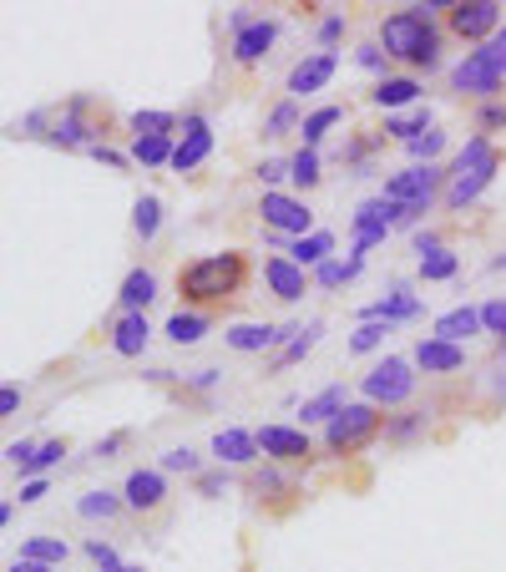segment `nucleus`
I'll return each instance as SVG.
<instances>
[{"instance_id": "f257e3e1", "label": "nucleus", "mask_w": 506, "mask_h": 572, "mask_svg": "<svg viewBox=\"0 0 506 572\" xmlns=\"http://www.w3.org/2000/svg\"><path fill=\"white\" fill-rule=\"evenodd\" d=\"M496 167H502V152L492 147V137H471V142L456 152V162H451V183H446V208H466L477 203L481 192H486V183L496 177Z\"/></svg>"}, {"instance_id": "f03ea898", "label": "nucleus", "mask_w": 506, "mask_h": 572, "mask_svg": "<svg viewBox=\"0 0 506 572\" xmlns=\"http://www.w3.org/2000/svg\"><path fill=\"white\" fill-rule=\"evenodd\" d=\"M380 46L385 57H400V61H416V66H435V26L431 15L410 5V11H395L385 26H380Z\"/></svg>"}, {"instance_id": "7ed1b4c3", "label": "nucleus", "mask_w": 506, "mask_h": 572, "mask_svg": "<svg viewBox=\"0 0 506 572\" xmlns=\"http://www.w3.org/2000/svg\"><path fill=\"white\" fill-rule=\"evenodd\" d=\"M238 279H244V253H208V259H193L188 269H183V294L188 299H229L233 289H238Z\"/></svg>"}, {"instance_id": "20e7f679", "label": "nucleus", "mask_w": 506, "mask_h": 572, "mask_svg": "<svg viewBox=\"0 0 506 572\" xmlns=\"http://www.w3.org/2000/svg\"><path fill=\"white\" fill-rule=\"evenodd\" d=\"M441 167H431V162H416V167H405V173H395L391 183H385V192L380 198H391V203L405 208V223H416L425 208L435 203V188H441Z\"/></svg>"}, {"instance_id": "39448f33", "label": "nucleus", "mask_w": 506, "mask_h": 572, "mask_svg": "<svg viewBox=\"0 0 506 572\" xmlns=\"http://www.w3.org/2000/svg\"><path fill=\"white\" fill-rule=\"evenodd\" d=\"M391 223H405V208L391 203V198H370V203L355 208V244H349V259H365L375 244H385Z\"/></svg>"}, {"instance_id": "423d86ee", "label": "nucleus", "mask_w": 506, "mask_h": 572, "mask_svg": "<svg viewBox=\"0 0 506 572\" xmlns=\"http://www.w3.org/2000/svg\"><path fill=\"white\" fill-rule=\"evenodd\" d=\"M365 400L370 406H400V400H410V390H416V375H410V360H400V355H385L370 375L360 381Z\"/></svg>"}, {"instance_id": "0eeeda50", "label": "nucleus", "mask_w": 506, "mask_h": 572, "mask_svg": "<svg viewBox=\"0 0 506 572\" xmlns=\"http://www.w3.org/2000/svg\"><path fill=\"white\" fill-rule=\"evenodd\" d=\"M375 431H380V411L370 400H360V406H345V411L324 426V446H330V451H355V446H365Z\"/></svg>"}, {"instance_id": "6e6552de", "label": "nucleus", "mask_w": 506, "mask_h": 572, "mask_svg": "<svg viewBox=\"0 0 506 572\" xmlns=\"http://www.w3.org/2000/svg\"><path fill=\"white\" fill-rule=\"evenodd\" d=\"M259 213H263V223H269V228H279V234H294V238L319 234V228H314V213H309L299 198H289V192H263Z\"/></svg>"}, {"instance_id": "1a4fd4ad", "label": "nucleus", "mask_w": 506, "mask_h": 572, "mask_svg": "<svg viewBox=\"0 0 506 572\" xmlns=\"http://www.w3.org/2000/svg\"><path fill=\"white\" fill-rule=\"evenodd\" d=\"M506 76L496 72V61L486 51H466V61L451 66V87L456 91H471V97H496Z\"/></svg>"}, {"instance_id": "9d476101", "label": "nucleus", "mask_w": 506, "mask_h": 572, "mask_svg": "<svg viewBox=\"0 0 506 572\" xmlns=\"http://www.w3.org/2000/svg\"><path fill=\"white\" fill-rule=\"evenodd\" d=\"M496 21H502V5H492V0H471V5H451V26H456V36H466V41H481V36H486V41H492L496 30Z\"/></svg>"}, {"instance_id": "9b49d317", "label": "nucleus", "mask_w": 506, "mask_h": 572, "mask_svg": "<svg viewBox=\"0 0 506 572\" xmlns=\"http://www.w3.org/2000/svg\"><path fill=\"white\" fill-rule=\"evenodd\" d=\"M208 152H213V127H208V117L193 112V117L183 122V142H177V152H173V167L177 173H193L198 162H208Z\"/></svg>"}, {"instance_id": "f8f14e48", "label": "nucleus", "mask_w": 506, "mask_h": 572, "mask_svg": "<svg viewBox=\"0 0 506 572\" xmlns=\"http://www.w3.org/2000/svg\"><path fill=\"white\" fill-rule=\"evenodd\" d=\"M254 436H259V451L274 456V461H304V456H309V436L294 426H263V431H254Z\"/></svg>"}, {"instance_id": "ddd939ff", "label": "nucleus", "mask_w": 506, "mask_h": 572, "mask_svg": "<svg viewBox=\"0 0 506 572\" xmlns=\"http://www.w3.org/2000/svg\"><path fill=\"white\" fill-rule=\"evenodd\" d=\"M334 66H340V57H334V51H314V57H304L299 66L289 72V91H294V97H309V91H319L334 76Z\"/></svg>"}, {"instance_id": "4468645a", "label": "nucleus", "mask_w": 506, "mask_h": 572, "mask_svg": "<svg viewBox=\"0 0 506 572\" xmlns=\"http://www.w3.org/2000/svg\"><path fill=\"white\" fill-rule=\"evenodd\" d=\"M416 365L425 370V375H451V370L466 365V350L461 345H451V339H420L416 345Z\"/></svg>"}, {"instance_id": "2eb2a0df", "label": "nucleus", "mask_w": 506, "mask_h": 572, "mask_svg": "<svg viewBox=\"0 0 506 572\" xmlns=\"http://www.w3.org/2000/svg\"><path fill=\"white\" fill-rule=\"evenodd\" d=\"M162 497H168L162 471H132L127 486H122V501H127V507H137V512H152V507H162Z\"/></svg>"}, {"instance_id": "dca6fc26", "label": "nucleus", "mask_w": 506, "mask_h": 572, "mask_svg": "<svg viewBox=\"0 0 506 572\" xmlns=\"http://www.w3.org/2000/svg\"><path fill=\"white\" fill-rule=\"evenodd\" d=\"M274 41H279V21H254L248 30H238V36H233V61L254 66V61H259Z\"/></svg>"}, {"instance_id": "f3484780", "label": "nucleus", "mask_w": 506, "mask_h": 572, "mask_svg": "<svg viewBox=\"0 0 506 572\" xmlns=\"http://www.w3.org/2000/svg\"><path fill=\"white\" fill-rule=\"evenodd\" d=\"M82 107H87V102H72L66 112H61L57 127H51V142H57V147H97V142H91V133H97V127L82 117Z\"/></svg>"}, {"instance_id": "a211bd4d", "label": "nucleus", "mask_w": 506, "mask_h": 572, "mask_svg": "<svg viewBox=\"0 0 506 572\" xmlns=\"http://www.w3.org/2000/svg\"><path fill=\"white\" fill-rule=\"evenodd\" d=\"M213 456L218 461H229V467H244V461H254L259 456V436H248V431L229 426L213 436Z\"/></svg>"}, {"instance_id": "6ab92c4d", "label": "nucleus", "mask_w": 506, "mask_h": 572, "mask_svg": "<svg viewBox=\"0 0 506 572\" xmlns=\"http://www.w3.org/2000/svg\"><path fill=\"white\" fill-rule=\"evenodd\" d=\"M116 299H122L127 314H143V309L158 299V274H152V269H132L127 279H122V294H116Z\"/></svg>"}, {"instance_id": "aec40b11", "label": "nucleus", "mask_w": 506, "mask_h": 572, "mask_svg": "<svg viewBox=\"0 0 506 572\" xmlns=\"http://www.w3.org/2000/svg\"><path fill=\"white\" fill-rule=\"evenodd\" d=\"M481 329H486V324H481V309H471V304L451 309V314L435 320V339H451V345H461V339L481 335Z\"/></svg>"}, {"instance_id": "412c9836", "label": "nucleus", "mask_w": 506, "mask_h": 572, "mask_svg": "<svg viewBox=\"0 0 506 572\" xmlns=\"http://www.w3.org/2000/svg\"><path fill=\"white\" fill-rule=\"evenodd\" d=\"M284 335H299V329H274V324H233L229 345H233V350H244V355H254V350H269V345H279Z\"/></svg>"}, {"instance_id": "4be33fe9", "label": "nucleus", "mask_w": 506, "mask_h": 572, "mask_svg": "<svg viewBox=\"0 0 506 572\" xmlns=\"http://www.w3.org/2000/svg\"><path fill=\"white\" fill-rule=\"evenodd\" d=\"M263 279H269V289H274L279 299H304V269L294 264V259H269V264H263Z\"/></svg>"}, {"instance_id": "5701e85b", "label": "nucleus", "mask_w": 506, "mask_h": 572, "mask_svg": "<svg viewBox=\"0 0 506 572\" xmlns=\"http://www.w3.org/2000/svg\"><path fill=\"white\" fill-rule=\"evenodd\" d=\"M420 314V299L405 289H391L385 299H375V304L365 309V320H380V324H395V320H416Z\"/></svg>"}, {"instance_id": "b1692460", "label": "nucleus", "mask_w": 506, "mask_h": 572, "mask_svg": "<svg viewBox=\"0 0 506 572\" xmlns=\"http://www.w3.org/2000/svg\"><path fill=\"white\" fill-rule=\"evenodd\" d=\"M147 339H152V329H147L143 314H122V320H116V329H112V350L132 360V355L147 350Z\"/></svg>"}, {"instance_id": "393cba45", "label": "nucleus", "mask_w": 506, "mask_h": 572, "mask_svg": "<svg viewBox=\"0 0 506 572\" xmlns=\"http://www.w3.org/2000/svg\"><path fill=\"white\" fill-rule=\"evenodd\" d=\"M330 253H334V234H309V238H294L289 244V259L294 264H330Z\"/></svg>"}, {"instance_id": "a878e982", "label": "nucleus", "mask_w": 506, "mask_h": 572, "mask_svg": "<svg viewBox=\"0 0 506 572\" xmlns=\"http://www.w3.org/2000/svg\"><path fill=\"white\" fill-rule=\"evenodd\" d=\"M345 406H349L345 385H330V390H319L314 400H304V426H309V421H324V426H330V421L345 411Z\"/></svg>"}, {"instance_id": "bb28decb", "label": "nucleus", "mask_w": 506, "mask_h": 572, "mask_svg": "<svg viewBox=\"0 0 506 572\" xmlns=\"http://www.w3.org/2000/svg\"><path fill=\"white\" fill-rule=\"evenodd\" d=\"M66 552H72V547L61 543V537H26V543H21V558L41 562V568H61V562H66Z\"/></svg>"}, {"instance_id": "cd10ccee", "label": "nucleus", "mask_w": 506, "mask_h": 572, "mask_svg": "<svg viewBox=\"0 0 506 572\" xmlns=\"http://www.w3.org/2000/svg\"><path fill=\"white\" fill-rule=\"evenodd\" d=\"M416 97H420V82H410V76H385V82L375 87V107H385V112L416 102Z\"/></svg>"}, {"instance_id": "c85d7f7f", "label": "nucleus", "mask_w": 506, "mask_h": 572, "mask_svg": "<svg viewBox=\"0 0 506 572\" xmlns=\"http://www.w3.org/2000/svg\"><path fill=\"white\" fill-rule=\"evenodd\" d=\"M158 228H162V203L152 198V192H143V198H137V208H132V234L143 238V244H152V238H158Z\"/></svg>"}, {"instance_id": "c756f323", "label": "nucleus", "mask_w": 506, "mask_h": 572, "mask_svg": "<svg viewBox=\"0 0 506 572\" xmlns=\"http://www.w3.org/2000/svg\"><path fill=\"white\" fill-rule=\"evenodd\" d=\"M173 137H137L132 142V162H143V167H162V162H173Z\"/></svg>"}, {"instance_id": "7c9ffc66", "label": "nucleus", "mask_w": 506, "mask_h": 572, "mask_svg": "<svg viewBox=\"0 0 506 572\" xmlns=\"http://www.w3.org/2000/svg\"><path fill=\"white\" fill-rule=\"evenodd\" d=\"M202 335H208V314H183V309H177L173 320H168V339H173V345H198Z\"/></svg>"}, {"instance_id": "2f4dec72", "label": "nucleus", "mask_w": 506, "mask_h": 572, "mask_svg": "<svg viewBox=\"0 0 506 572\" xmlns=\"http://www.w3.org/2000/svg\"><path fill=\"white\" fill-rule=\"evenodd\" d=\"M76 512L87 517V522H112V517L122 512V497H112V492H87V497L76 501Z\"/></svg>"}, {"instance_id": "473e14b6", "label": "nucleus", "mask_w": 506, "mask_h": 572, "mask_svg": "<svg viewBox=\"0 0 506 572\" xmlns=\"http://www.w3.org/2000/svg\"><path fill=\"white\" fill-rule=\"evenodd\" d=\"M61 456H66V440H41V446H36V456H30L26 467H15V471H21L26 482H36V476H41L46 467H57Z\"/></svg>"}, {"instance_id": "72a5a7b5", "label": "nucleus", "mask_w": 506, "mask_h": 572, "mask_svg": "<svg viewBox=\"0 0 506 572\" xmlns=\"http://www.w3.org/2000/svg\"><path fill=\"white\" fill-rule=\"evenodd\" d=\"M177 117L173 112H132V133L137 137H173Z\"/></svg>"}, {"instance_id": "f704fd0d", "label": "nucleus", "mask_w": 506, "mask_h": 572, "mask_svg": "<svg viewBox=\"0 0 506 572\" xmlns=\"http://www.w3.org/2000/svg\"><path fill=\"white\" fill-rule=\"evenodd\" d=\"M360 264H365V259H345V264H334V259H330V264L314 269V284H319V289H340V284H349L355 274H360Z\"/></svg>"}, {"instance_id": "c9c22d12", "label": "nucleus", "mask_w": 506, "mask_h": 572, "mask_svg": "<svg viewBox=\"0 0 506 572\" xmlns=\"http://www.w3.org/2000/svg\"><path fill=\"white\" fill-rule=\"evenodd\" d=\"M340 117H345L340 107H319V112H309V117H304V127H299V133H304V147H314L319 137L330 133V127H334Z\"/></svg>"}, {"instance_id": "e433bc0d", "label": "nucleus", "mask_w": 506, "mask_h": 572, "mask_svg": "<svg viewBox=\"0 0 506 572\" xmlns=\"http://www.w3.org/2000/svg\"><path fill=\"white\" fill-rule=\"evenodd\" d=\"M319 335H324V324H309V329H299V335H294L289 345L279 350V365H294V360H304V355L319 345Z\"/></svg>"}, {"instance_id": "4c0bfd02", "label": "nucleus", "mask_w": 506, "mask_h": 572, "mask_svg": "<svg viewBox=\"0 0 506 572\" xmlns=\"http://www.w3.org/2000/svg\"><path fill=\"white\" fill-rule=\"evenodd\" d=\"M385 335H391V324H380V320H365L355 335H349V350L365 355V350H380L385 345Z\"/></svg>"}, {"instance_id": "58836bf2", "label": "nucleus", "mask_w": 506, "mask_h": 572, "mask_svg": "<svg viewBox=\"0 0 506 572\" xmlns=\"http://www.w3.org/2000/svg\"><path fill=\"white\" fill-rule=\"evenodd\" d=\"M385 133L405 137V142H416L420 133H431V112L420 107V112H410V117H391V122H385Z\"/></svg>"}, {"instance_id": "ea45409f", "label": "nucleus", "mask_w": 506, "mask_h": 572, "mask_svg": "<svg viewBox=\"0 0 506 572\" xmlns=\"http://www.w3.org/2000/svg\"><path fill=\"white\" fill-rule=\"evenodd\" d=\"M451 274H456V253L451 249L420 253V279H451Z\"/></svg>"}, {"instance_id": "a19ab883", "label": "nucleus", "mask_w": 506, "mask_h": 572, "mask_svg": "<svg viewBox=\"0 0 506 572\" xmlns=\"http://www.w3.org/2000/svg\"><path fill=\"white\" fill-rule=\"evenodd\" d=\"M289 177L299 183V188H314V183H319V152H314V147H304L299 158L289 162Z\"/></svg>"}, {"instance_id": "79ce46f5", "label": "nucleus", "mask_w": 506, "mask_h": 572, "mask_svg": "<svg viewBox=\"0 0 506 572\" xmlns=\"http://www.w3.org/2000/svg\"><path fill=\"white\" fill-rule=\"evenodd\" d=\"M294 122H299V102L289 97V102H279L274 112H269V127H263V133H269V137H284Z\"/></svg>"}, {"instance_id": "37998d69", "label": "nucleus", "mask_w": 506, "mask_h": 572, "mask_svg": "<svg viewBox=\"0 0 506 572\" xmlns=\"http://www.w3.org/2000/svg\"><path fill=\"white\" fill-rule=\"evenodd\" d=\"M441 147H446V133H435V127H431V133H420L416 137V142H405V152H410V158H425V162H431L435 158V152H441Z\"/></svg>"}, {"instance_id": "c03bdc74", "label": "nucleus", "mask_w": 506, "mask_h": 572, "mask_svg": "<svg viewBox=\"0 0 506 572\" xmlns=\"http://www.w3.org/2000/svg\"><path fill=\"white\" fill-rule=\"evenodd\" d=\"M416 431H425V411H405V415H395V421H391V436L395 440H410Z\"/></svg>"}, {"instance_id": "a18cd8bd", "label": "nucleus", "mask_w": 506, "mask_h": 572, "mask_svg": "<svg viewBox=\"0 0 506 572\" xmlns=\"http://www.w3.org/2000/svg\"><path fill=\"white\" fill-rule=\"evenodd\" d=\"M481 324H486V335H502V339H506V299L481 304Z\"/></svg>"}, {"instance_id": "49530a36", "label": "nucleus", "mask_w": 506, "mask_h": 572, "mask_svg": "<svg viewBox=\"0 0 506 572\" xmlns=\"http://www.w3.org/2000/svg\"><path fill=\"white\" fill-rule=\"evenodd\" d=\"M162 471H198V456L188 446H173V451H162Z\"/></svg>"}, {"instance_id": "de8ad7c7", "label": "nucleus", "mask_w": 506, "mask_h": 572, "mask_svg": "<svg viewBox=\"0 0 506 572\" xmlns=\"http://www.w3.org/2000/svg\"><path fill=\"white\" fill-rule=\"evenodd\" d=\"M87 558L97 562L101 572H112V568H122V562H116V552H112V543H101V537H91V543H87Z\"/></svg>"}, {"instance_id": "09e8293b", "label": "nucleus", "mask_w": 506, "mask_h": 572, "mask_svg": "<svg viewBox=\"0 0 506 572\" xmlns=\"http://www.w3.org/2000/svg\"><path fill=\"white\" fill-rule=\"evenodd\" d=\"M254 492H259V497H274V492H289V476H279V471H259V476H254Z\"/></svg>"}, {"instance_id": "8fccbe9b", "label": "nucleus", "mask_w": 506, "mask_h": 572, "mask_svg": "<svg viewBox=\"0 0 506 572\" xmlns=\"http://www.w3.org/2000/svg\"><path fill=\"white\" fill-rule=\"evenodd\" d=\"M198 492H202V497H218V492H229V471H202V476H198Z\"/></svg>"}, {"instance_id": "3c124183", "label": "nucleus", "mask_w": 506, "mask_h": 572, "mask_svg": "<svg viewBox=\"0 0 506 572\" xmlns=\"http://www.w3.org/2000/svg\"><path fill=\"white\" fill-rule=\"evenodd\" d=\"M481 51H486V57H492V61H496V72H502V76H506V26H502V30H496L492 41H481Z\"/></svg>"}, {"instance_id": "603ef678", "label": "nucleus", "mask_w": 506, "mask_h": 572, "mask_svg": "<svg viewBox=\"0 0 506 572\" xmlns=\"http://www.w3.org/2000/svg\"><path fill=\"white\" fill-rule=\"evenodd\" d=\"M340 36H345V15H324V21H319V41L334 46Z\"/></svg>"}, {"instance_id": "864d4df0", "label": "nucleus", "mask_w": 506, "mask_h": 572, "mask_svg": "<svg viewBox=\"0 0 506 572\" xmlns=\"http://www.w3.org/2000/svg\"><path fill=\"white\" fill-rule=\"evenodd\" d=\"M355 61H360L365 72H380V66H385V51H380V46H360V51H355Z\"/></svg>"}, {"instance_id": "5fc2aeb1", "label": "nucleus", "mask_w": 506, "mask_h": 572, "mask_svg": "<svg viewBox=\"0 0 506 572\" xmlns=\"http://www.w3.org/2000/svg\"><path fill=\"white\" fill-rule=\"evenodd\" d=\"M21 411V385H5L0 390V415H15Z\"/></svg>"}, {"instance_id": "6e6d98bb", "label": "nucleus", "mask_w": 506, "mask_h": 572, "mask_svg": "<svg viewBox=\"0 0 506 572\" xmlns=\"http://www.w3.org/2000/svg\"><path fill=\"white\" fill-rule=\"evenodd\" d=\"M91 158H97V162H107V167H127V158H122V152H112V147H91Z\"/></svg>"}, {"instance_id": "4d7b16f0", "label": "nucleus", "mask_w": 506, "mask_h": 572, "mask_svg": "<svg viewBox=\"0 0 506 572\" xmlns=\"http://www.w3.org/2000/svg\"><path fill=\"white\" fill-rule=\"evenodd\" d=\"M218 381H223V370H198V375H193L188 385H193V390H213Z\"/></svg>"}, {"instance_id": "13d9d810", "label": "nucleus", "mask_w": 506, "mask_h": 572, "mask_svg": "<svg viewBox=\"0 0 506 572\" xmlns=\"http://www.w3.org/2000/svg\"><path fill=\"white\" fill-rule=\"evenodd\" d=\"M259 177H263V183H279V177H289V162H263Z\"/></svg>"}, {"instance_id": "bf43d9fd", "label": "nucleus", "mask_w": 506, "mask_h": 572, "mask_svg": "<svg viewBox=\"0 0 506 572\" xmlns=\"http://www.w3.org/2000/svg\"><path fill=\"white\" fill-rule=\"evenodd\" d=\"M481 127H506V107H481Z\"/></svg>"}, {"instance_id": "052dcab7", "label": "nucleus", "mask_w": 506, "mask_h": 572, "mask_svg": "<svg viewBox=\"0 0 506 572\" xmlns=\"http://www.w3.org/2000/svg\"><path fill=\"white\" fill-rule=\"evenodd\" d=\"M46 497V482H41V476H36V482H26V486H21V501H41Z\"/></svg>"}, {"instance_id": "680f3d73", "label": "nucleus", "mask_w": 506, "mask_h": 572, "mask_svg": "<svg viewBox=\"0 0 506 572\" xmlns=\"http://www.w3.org/2000/svg\"><path fill=\"white\" fill-rule=\"evenodd\" d=\"M122 451V436H107V440H97V456L101 461H107V456H116Z\"/></svg>"}, {"instance_id": "e2e57ef3", "label": "nucleus", "mask_w": 506, "mask_h": 572, "mask_svg": "<svg viewBox=\"0 0 506 572\" xmlns=\"http://www.w3.org/2000/svg\"><path fill=\"white\" fill-rule=\"evenodd\" d=\"M5 572H51V568H41V562H26V558H15Z\"/></svg>"}, {"instance_id": "0e129e2a", "label": "nucleus", "mask_w": 506, "mask_h": 572, "mask_svg": "<svg viewBox=\"0 0 506 572\" xmlns=\"http://www.w3.org/2000/svg\"><path fill=\"white\" fill-rule=\"evenodd\" d=\"M112 572H143V568H132V562H122V568H112Z\"/></svg>"}, {"instance_id": "69168bd1", "label": "nucleus", "mask_w": 506, "mask_h": 572, "mask_svg": "<svg viewBox=\"0 0 506 572\" xmlns=\"http://www.w3.org/2000/svg\"><path fill=\"white\" fill-rule=\"evenodd\" d=\"M502 365H506V339H502Z\"/></svg>"}]
</instances>
